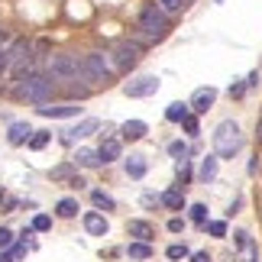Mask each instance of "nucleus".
<instances>
[{
  "instance_id": "nucleus-38",
  "label": "nucleus",
  "mask_w": 262,
  "mask_h": 262,
  "mask_svg": "<svg viewBox=\"0 0 262 262\" xmlns=\"http://www.w3.org/2000/svg\"><path fill=\"white\" fill-rule=\"evenodd\" d=\"M256 84H259V72H253V75L246 78V88H256Z\"/></svg>"
},
{
  "instance_id": "nucleus-11",
  "label": "nucleus",
  "mask_w": 262,
  "mask_h": 262,
  "mask_svg": "<svg viewBox=\"0 0 262 262\" xmlns=\"http://www.w3.org/2000/svg\"><path fill=\"white\" fill-rule=\"evenodd\" d=\"M100 123L94 117H88V120H81L78 126H72V129H62V143H75V139H84V136H91L97 129Z\"/></svg>"
},
{
  "instance_id": "nucleus-37",
  "label": "nucleus",
  "mask_w": 262,
  "mask_h": 262,
  "mask_svg": "<svg viewBox=\"0 0 262 262\" xmlns=\"http://www.w3.org/2000/svg\"><path fill=\"white\" fill-rule=\"evenodd\" d=\"M246 94V84H230V97H243Z\"/></svg>"
},
{
  "instance_id": "nucleus-27",
  "label": "nucleus",
  "mask_w": 262,
  "mask_h": 262,
  "mask_svg": "<svg viewBox=\"0 0 262 262\" xmlns=\"http://www.w3.org/2000/svg\"><path fill=\"white\" fill-rule=\"evenodd\" d=\"M165 256L178 262V259H185V256H191V253H188V246H185V243H172V246L165 249Z\"/></svg>"
},
{
  "instance_id": "nucleus-28",
  "label": "nucleus",
  "mask_w": 262,
  "mask_h": 262,
  "mask_svg": "<svg viewBox=\"0 0 262 262\" xmlns=\"http://www.w3.org/2000/svg\"><path fill=\"white\" fill-rule=\"evenodd\" d=\"M181 126H185L188 136H198V133H201V129H198V114H188L185 120H181Z\"/></svg>"
},
{
  "instance_id": "nucleus-18",
  "label": "nucleus",
  "mask_w": 262,
  "mask_h": 262,
  "mask_svg": "<svg viewBox=\"0 0 262 262\" xmlns=\"http://www.w3.org/2000/svg\"><path fill=\"white\" fill-rule=\"evenodd\" d=\"M188 114H191V107L185 104V100H175V104L165 107V120H168V123H181Z\"/></svg>"
},
{
  "instance_id": "nucleus-12",
  "label": "nucleus",
  "mask_w": 262,
  "mask_h": 262,
  "mask_svg": "<svg viewBox=\"0 0 262 262\" xmlns=\"http://www.w3.org/2000/svg\"><path fill=\"white\" fill-rule=\"evenodd\" d=\"M97 159H100V165L117 162V159H120V139L117 136H104V143L97 146Z\"/></svg>"
},
{
  "instance_id": "nucleus-22",
  "label": "nucleus",
  "mask_w": 262,
  "mask_h": 262,
  "mask_svg": "<svg viewBox=\"0 0 262 262\" xmlns=\"http://www.w3.org/2000/svg\"><path fill=\"white\" fill-rule=\"evenodd\" d=\"M91 201H94V207H100V210H117V201L107 194V191H91Z\"/></svg>"
},
{
  "instance_id": "nucleus-43",
  "label": "nucleus",
  "mask_w": 262,
  "mask_h": 262,
  "mask_svg": "<svg viewBox=\"0 0 262 262\" xmlns=\"http://www.w3.org/2000/svg\"><path fill=\"white\" fill-rule=\"evenodd\" d=\"M0 201H7V198H4V191H0Z\"/></svg>"
},
{
  "instance_id": "nucleus-21",
  "label": "nucleus",
  "mask_w": 262,
  "mask_h": 262,
  "mask_svg": "<svg viewBox=\"0 0 262 262\" xmlns=\"http://www.w3.org/2000/svg\"><path fill=\"white\" fill-rule=\"evenodd\" d=\"M75 165H81V168H97V165H100V159H97V149H78V156H75Z\"/></svg>"
},
{
  "instance_id": "nucleus-10",
  "label": "nucleus",
  "mask_w": 262,
  "mask_h": 262,
  "mask_svg": "<svg viewBox=\"0 0 262 262\" xmlns=\"http://www.w3.org/2000/svg\"><path fill=\"white\" fill-rule=\"evenodd\" d=\"M29 136H33V126H29L26 120H13V123H10V129H7V143H10V146H26Z\"/></svg>"
},
{
  "instance_id": "nucleus-36",
  "label": "nucleus",
  "mask_w": 262,
  "mask_h": 262,
  "mask_svg": "<svg viewBox=\"0 0 262 262\" xmlns=\"http://www.w3.org/2000/svg\"><path fill=\"white\" fill-rule=\"evenodd\" d=\"M168 230H172V233H181V230H185V220H181V217H172V220H168Z\"/></svg>"
},
{
  "instance_id": "nucleus-41",
  "label": "nucleus",
  "mask_w": 262,
  "mask_h": 262,
  "mask_svg": "<svg viewBox=\"0 0 262 262\" xmlns=\"http://www.w3.org/2000/svg\"><path fill=\"white\" fill-rule=\"evenodd\" d=\"M4 91H7V88H4V81H0V94H4Z\"/></svg>"
},
{
  "instance_id": "nucleus-2",
  "label": "nucleus",
  "mask_w": 262,
  "mask_h": 262,
  "mask_svg": "<svg viewBox=\"0 0 262 262\" xmlns=\"http://www.w3.org/2000/svg\"><path fill=\"white\" fill-rule=\"evenodd\" d=\"M46 78L55 81V84H68V81H81L84 84L81 58H78V55H49L46 58Z\"/></svg>"
},
{
  "instance_id": "nucleus-23",
  "label": "nucleus",
  "mask_w": 262,
  "mask_h": 262,
  "mask_svg": "<svg viewBox=\"0 0 262 262\" xmlns=\"http://www.w3.org/2000/svg\"><path fill=\"white\" fill-rule=\"evenodd\" d=\"M49 143H52V133L49 129H33V136H29V149H46Z\"/></svg>"
},
{
  "instance_id": "nucleus-29",
  "label": "nucleus",
  "mask_w": 262,
  "mask_h": 262,
  "mask_svg": "<svg viewBox=\"0 0 262 262\" xmlns=\"http://www.w3.org/2000/svg\"><path fill=\"white\" fill-rule=\"evenodd\" d=\"M204 230H207L210 236H224L227 233V224H224V220H210V224H204Z\"/></svg>"
},
{
  "instance_id": "nucleus-40",
  "label": "nucleus",
  "mask_w": 262,
  "mask_h": 262,
  "mask_svg": "<svg viewBox=\"0 0 262 262\" xmlns=\"http://www.w3.org/2000/svg\"><path fill=\"white\" fill-rule=\"evenodd\" d=\"M0 72H7V52L0 49Z\"/></svg>"
},
{
  "instance_id": "nucleus-3",
  "label": "nucleus",
  "mask_w": 262,
  "mask_h": 262,
  "mask_svg": "<svg viewBox=\"0 0 262 262\" xmlns=\"http://www.w3.org/2000/svg\"><path fill=\"white\" fill-rule=\"evenodd\" d=\"M239 149H243V129H239L236 120H224L214 129V152L217 159H233Z\"/></svg>"
},
{
  "instance_id": "nucleus-31",
  "label": "nucleus",
  "mask_w": 262,
  "mask_h": 262,
  "mask_svg": "<svg viewBox=\"0 0 262 262\" xmlns=\"http://www.w3.org/2000/svg\"><path fill=\"white\" fill-rule=\"evenodd\" d=\"M33 230H39V233H46V230H52V217H49V214H39V217L33 220Z\"/></svg>"
},
{
  "instance_id": "nucleus-20",
  "label": "nucleus",
  "mask_w": 262,
  "mask_h": 262,
  "mask_svg": "<svg viewBox=\"0 0 262 262\" xmlns=\"http://www.w3.org/2000/svg\"><path fill=\"white\" fill-rule=\"evenodd\" d=\"M78 210H81V207H78V201H75V198H62V201L55 204V214L62 217V220H72V217H78Z\"/></svg>"
},
{
  "instance_id": "nucleus-8",
  "label": "nucleus",
  "mask_w": 262,
  "mask_h": 262,
  "mask_svg": "<svg viewBox=\"0 0 262 262\" xmlns=\"http://www.w3.org/2000/svg\"><path fill=\"white\" fill-rule=\"evenodd\" d=\"M36 114L39 117H52V120H68V117L81 114V107H78L75 100H62V104H39Z\"/></svg>"
},
{
  "instance_id": "nucleus-1",
  "label": "nucleus",
  "mask_w": 262,
  "mask_h": 262,
  "mask_svg": "<svg viewBox=\"0 0 262 262\" xmlns=\"http://www.w3.org/2000/svg\"><path fill=\"white\" fill-rule=\"evenodd\" d=\"M16 97L29 100V104H52L55 97V81H49L42 72H26L16 78Z\"/></svg>"
},
{
  "instance_id": "nucleus-13",
  "label": "nucleus",
  "mask_w": 262,
  "mask_h": 262,
  "mask_svg": "<svg viewBox=\"0 0 262 262\" xmlns=\"http://www.w3.org/2000/svg\"><path fill=\"white\" fill-rule=\"evenodd\" d=\"M84 230H88L91 236H107L110 224H107L104 214H97V210H88V214H84Z\"/></svg>"
},
{
  "instance_id": "nucleus-17",
  "label": "nucleus",
  "mask_w": 262,
  "mask_h": 262,
  "mask_svg": "<svg viewBox=\"0 0 262 262\" xmlns=\"http://www.w3.org/2000/svg\"><path fill=\"white\" fill-rule=\"evenodd\" d=\"M123 168H126V175H129V178H143V175H146V168H149V165H146V156L133 152V156H129L126 162H123Z\"/></svg>"
},
{
  "instance_id": "nucleus-15",
  "label": "nucleus",
  "mask_w": 262,
  "mask_h": 262,
  "mask_svg": "<svg viewBox=\"0 0 262 262\" xmlns=\"http://www.w3.org/2000/svg\"><path fill=\"white\" fill-rule=\"evenodd\" d=\"M126 230H129V236H136V239H139V243H149V239L156 236V230L149 227L146 220H129V224H126Z\"/></svg>"
},
{
  "instance_id": "nucleus-9",
  "label": "nucleus",
  "mask_w": 262,
  "mask_h": 262,
  "mask_svg": "<svg viewBox=\"0 0 262 262\" xmlns=\"http://www.w3.org/2000/svg\"><path fill=\"white\" fill-rule=\"evenodd\" d=\"M214 100H217V91H214V88H198L194 94H191L188 107L194 110V114H207V110L214 107Z\"/></svg>"
},
{
  "instance_id": "nucleus-34",
  "label": "nucleus",
  "mask_w": 262,
  "mask_h": 262,
  "mask_svg": "<svg viewBox=\"0 0 262 262\" xmlns=\"http://www.w3.org/2000/svg\"><path fill=\"white\" fill-rule=\"evenodd\" d=\"M7 253H10V256H13V262H19V259H23V256H26V243H16V246H10V249H7Z\"/></svg>"
},
{
  "instance_id": "nucleus-33",
  "label": "nucleus",
  "mask_w": 262,
  "mask_h": 262,
  "mask_svg": "<svg viewBox=\"0 0 262 262\" xmlns=\"http://www.w3.org/2000/svg\"><path fill=\"white\" fill-rule=\"evenodd\" d=\"M10 246H13V230L0 227V249H10Z\"/></svg>"
},
{
  "instance_id": "nucleus-24",
  "label": "nucleus",
  "mask_w": 262,
  "mask_h": 262,
  "mask_svg": "<svg viewBox=\"0 0 262 262\" xmlns=\"http://www.w3.org/2000/svg\"><path fill=\"white\" fill-rule=\"evenodd\" d=\"M126 253H129V259H149V256H152V246H149V243H139V239H136V243H129Z\"/></svg>"
},
{
  "instance_id": "nucleus-32",
  "label": "nucleus",
  "mask_w": 262,
  "mask_h": 262,
  "mask_svg": "<svg viewBox=\"0 0 262 262\" xmlns=\"http://www.w3.org/2000/svg\"><path fill=\"white\" fill-rule=\"evenodd\" d=\"M168 152H172L175 159H185V156H188V143H181V139H175V143L168 146Z\"/></svg>"
},
{
  "instance_id": "nucleus-14",
  "label": "nucleus",
  "mask_w": 262,
  "mask_h": 262,
  "mask_svg": "<svg viewBox=\"0 0 262 262\" xmlns=\"http://www.w3.org/2000/svg\"><path fill=\"white\" fill-rule=\"evenodd\" d=\"M149 133V126L143 123V120H126L123 126H120V136L126 139V143H136V139H143Z\"/></svg>"
},
{
  "instance_id": "nucleus-7",
  "label": "nucleus",
  "mask_w": 262,
  "mask_h": 262,
  "mask_svg": "<svg viewBox=\"0 0 262 262\" xmlns=\"http://www.w3.org/2000/svg\"><path fill=\"white\" fill-rule=\"evenodd\" d=\"M123 94L126 97H152V94H159V78L156 75H139V78L123 84Z\"/></svg>"
},
{
  "instance_id": "nucleus-26",
  "label": "nucleus",
  "mask_w": 262,
  "mask_h": 262,
  "mask_svg": "<svg viewBox=\"0 0 262 262\" xmlns=\"http://www.w3.org/2000/svg\"><path fill=\"white\" fill-rule=\"evenodd\" d=\"M159 10H165V13H178V10L188 7V0H156Z\"/></svg>"
},
{
  "instance_id": "nucleus-42",
  "label": "nucleus",
  "mask_w": 262,
  "mask_h": 262,
  "mask_svg": "<svg viewBox=\"0 0 262 262\" xmlns=\"http://www.w3.org/2000/svg\"><path fill=\"white\" fill-rule=\"evenodd\" d=\"M259 139H262V123H259Z\"/></svg>"
},
{
  "instance_id": "nucleus-35",
  "label": "nucleus",
  "mask_w": 262,
  "mask_h": 262,
  "mask_svg": "<svg viewBox=\"0 0 262 262\" xmlns=\"http://www.w3.org/2000/svg\"><path fill=\"white\" fill-rule=\"evenodd\" d=\"M68 175H72V165H58V168H52V178H58V181L68 178Z\"/></svg>"
},
{
  "instance_id": "nucleus-4",
  "label": "nucleus",
  "mask_w": 262,
  "mask_h": 262,
  "mask_svg": "<svg viewBox=\"0 0 262 262\" xmlns=\"http://www.w3.org/2000/svg\"><path fill=\"white\" fill-rule=\"evenodd\" d=\"M81 68H84V84H110V78L117 75L110 52H88L81 55Z\"/></svg>"
},
{
  "instance_id": "nucleus-25",
  "label": "nucleus",
  "mask_w": 262,
  "mask_h": 262,
  "mask_svg": "<svg viewBox=\"0 0 262 262\" xmlns=\"http://www.w3.org/2000/svg\"><path fill=\"white\" fill-rule=\"evenodd\" d=\"M175 178H178V188L191 181V162H188V159H181V162L175 165Z\"/></svg>"
},
{
  "instance_id": "nucleus-30",
  "label": "nucleus",
  "mask_w": 262,
  "mask_h": 262,
  "mask_svg": "<svg viewBox=\"0 0 262 262\" xmlns=\"http://www.w3.org/2000/svg\"><path fill=\"white\" fill-rule=\"evenodd\" d=\"M191 220L204 227V224H207V207H204V204H194V207H191Z\"/></svg>"
},
{
  "instance_id": "nucleus-5",
  "label": "nucleus",
  "mask_w": 262,
  "mask_h": 262,
  "mask_svg": "<svg viewBox=\"0 0 262 262\" xmlns=\"http://www.w3.org/2000/svg\"><path fill=\"white\" fill-rule=\"evenodd\" d=\"M139 33L149 36L152 42L165 39L168 36V13H165V10H159L156 4L143 7V13H139Z\"/></svg>"
},
{
  "instance_id": "nucleus-6",
  "label": "nucleus",
  "mask_w": 262,
  "mask_h": 262,
  "mask_svg": "<svg viewBox=\"0 0 262 262\" xmlns=\"http://www.w3.org/2000/svg\"><path fill=\"white\" fill-rule=\"evenodd\" d=\"M139 58H143V55H139V46L129 42V39H123V42L110 52V62H114L117 72H133V68L139 65Z\"/></svg>"
},
{
  "instance_id": "nucleus-16",
  "label": "nucleus",
  "mask_w": 262,
  "mask_h": 262,
  "mask_svg": "<svg viewBox=\"0 0 262 262\" xmlns=\"http://www.w3.org/2000/svg\"><path fill=\"white\" fill-rule=\"evenodd\" d=\"M159 201H162V204H165L168 210H185V191H181L178 185H175V188H168V191H165V194L159 198Z\"/></svg>"
},
{
  "instance_id": "nucleus-39",
  "label": "nucleus",
  "mask_w": 262,
  "mask_h": 262,
  "mask_svg": "<svg viewBox=\"0 0 262 262\" xmlns=\"http://www.w3.org/2000/svg\"><path fill=\"white\" fill-rule=\"evenodd\" d=\"M191 262H210V256L207 253H194V256H191Z\"/></svg>"
},
{
  "instance_id": "nucleus-19",
  "label": "nucleus",
  "mask_w": 262,
  "mask_h": 262,
  "mask_svg": "<svg viewBox=\"0 0 262 262\" xmlns=\"http://www.w3.org/2000/svg\"><path fill=\"white\" fill-rule=\"evenodd\" d=\"M217 162H220L217 156H207L204 162H201V168H198V178L204 181V185H210V181L217 178Z\"/></svg>"
}]
</instances>
